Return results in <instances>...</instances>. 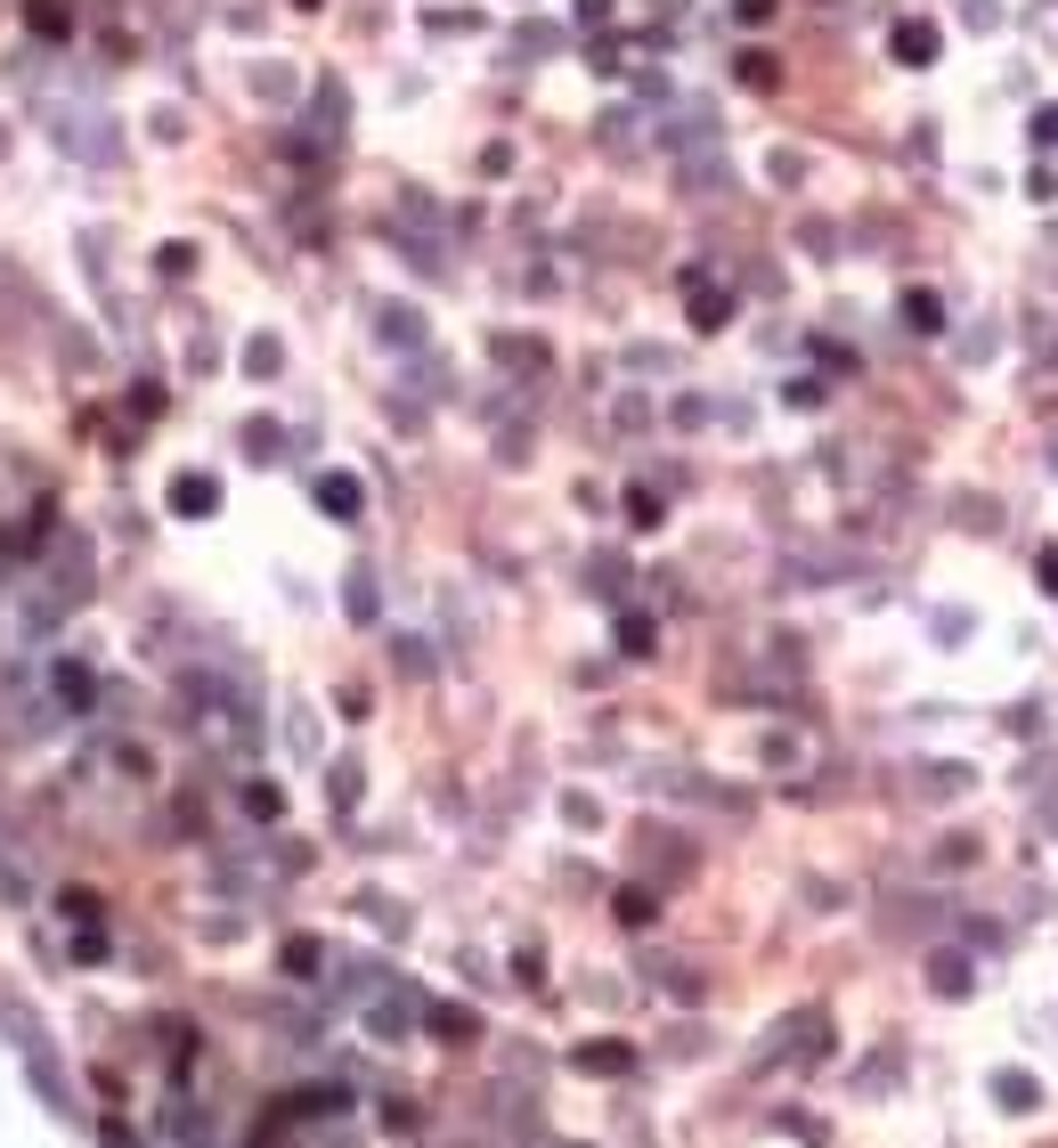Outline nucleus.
I'll list each match as a JSON object with an SVG mask.
<instances>
[{"instance_id":"39448f33","label":"nucleus","mask_w":1058,"mask_h":1148,"mask_svg":"<svg viewBox=\"0 0 1058 1148\" xmlns=\"http://www.w3.org/2000/svg\"><path fill=\"white\" fill-rule=\"evenodd\" d=\"M692 326H724V294L692 278Z\"/></svg>"},{"instance_id":"7ed1b4c3","label":"nucleus","mask_w":1058,"mask_h":1148,"mask_svg":"<svg viewBox=\"0 0 1058 1148\" xmlns=\"http://www.w3.org/2000/svg\"><path fill=\"white\" fill-rule=\"evenodd\" d=\"M171 505H180V514H212V505H221V481H204V473H180V481H171Z\"/></svg>"},{"instance_id":"6e6552de","label":"nucleus","mask_w":1058,"mask_h":1148,"mask_svg":"<svg viewBox=\"0 0 1058 1148\" xmlns=\"http://www.w3.org/2000/svg\"><path fill=\"white\" fill-rule=\"evenodd\" d=\"M742 82H758V90H774V57H765V50H749V57H742Z\"/></svg>"},{"instance_id":"f257e3e1","label":"nucleus","mask_w":1058,"mask_h":1148,"mask_svg":"<svg viewBox=\"0 0 1058 1148\" xmlns=\"http://www.w3.org/2000/svg\"><path fill=\"white\" fill-rule=\"evenodd\" d=\"M936 50H945V33H936L929 17H895L888 25V57H895V66H936Z\"/></svg>"},{"instance_id":"f03ea898","label":"nucleus","mask_w":1058,"mask_h":1148,"mask_svg":"<svg viewBox=\"0 0 1058 1148\" xmlns=\"http://www.w3.org/2000/svg\"><path fill=\"white\" fill-rule=\"evenodd\" d=\"M318 505H326V514H335V521H351L358 505H367V489H358L351 473H326V481H318Z\"/></svg>"},{"instance_id":"20e7f679","label":"nucleus","mask_w":1058,"mask_h":1148,"mask_svg":"<svg viewBox=\"0 0 1058 1148\" xmlns=\"http://www.w3.org/2000/svg\"><path fill=\"white\" fill-rule=\"evenodd\" d=\"M904 318H912L920 334H936V326H945V302H936L929 285H912V294H904Z\"/></svg>"},{"instance_id":"9d476101","label":"nucleus","mask_w":1058,"mask_h":1148,"mask_svg":"<svg viewBox=\"0 0 1058 1148\" xmlns=\"http://www.w3.org/2000/svg\"><path fill=\"white\" fill-rule=\"evenodd\" d=\"M733 17H742V25H765V17H774V0H733Z\"/></svg>"},{"instance_id":"1a4fd4ad","label":"nucleus","mask_w":1058,"mask_h":1148,"mask_svg":"<svg viewBox=\"0 0 1058 1148\" xmlns=\"http://www.w3.org/2000/svg\"><path fill=\"white\" fill-rule=\"evenodd\" d=\"M969 985V962H936V994H961Z\"/></svg>"},{"instance_id":"0eeeda50","label":"nucleus","mask_w":1058,"mask_h":1148,"mask_svg":"<svg viewBox=\"0 0 1058 1148\" xmlns=\"http://www.w3.org/2000/svg\"><path fill=\"white\" fill-rule=\"evenodd\" d=\"M578 1067H594V1075H611V1067H627V1051H619V1042H594V1051L578 1059Z\"/></svg>"},{"instance_id":"9b49d317","label":"nucleus","mask_w":1058,"mask_h":1148,"mask_svg":"<svg viewBox=\"0 0 1058 1148\" xmlns=\"http://www.w3.org/2000/svg\"><path fill=\"white\" fill-rule=\"evenodd\" d=\"M1034 139H1042V148H1058V107H1042V114H1034Z\"/></svg>"},{"instance_id":"f8f14e48","label":"nucleus","mask_w":1058,"mask_h":1148,"mask_svg":"<svg viewBox=\"0 0 1058 1148\" xmlns=\"http://www.w3.org/2000/svg\"><path fill=\"white\" fill-rule=\"evenodd\" d=\"M1042 587L1058 594V546H1050V555H1042Z\"/></svg>"},{"instance_id":"423d86ee","label":"nucleus","mask_w":1058,"mask_h":1148,"mask_svg":"<svg viewBox=\"0 0 1058 1148\" xmlns=\"http://www.w3.org/2000/svg\"><path fill=\"white\" fill-rule=\"evenodd\" d=\"M993 1092H1002V1108H1034V1075H993Z\"/></svg>"}]
</instances>
